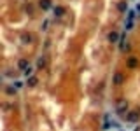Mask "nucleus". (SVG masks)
Returning <instances> with one entry per match:
<instances>
[{
    "instance_id": "1",
    "label": "nucleus",
    "mask_w": 140,
    "mask_h": 131,
    "mask_svg": "<svg viewBox=\"0 0 140 131\" xmlns=\"http://www.w3.org/2000/svg\"><path fill=\"white\" fill-rule=\"evenodd\" d=\"M138 119H140V112L138 110H133V112H130V114L126 115V121H130V122H137Z\"/></svg>"
},
{
    "instance_id": "2",
    "label": "nucleus",
    "mask_w": 140,
    "mask_h": 131,
    "mask_svg": "<svg viewBox=\"0 0 140 131\" xmlns=\"http://www.w3.org/2000/svg\"><path fill=\"white\" fill-rule=\"evenodd\" d=\"M126 108H128V105H126V102L124 100H119L116 105V112L117 114H122V112H126Z\"/></svg>"
},
{
    "instance_id": "3",
    "label": "nucleus",
    "mask_w": 140,
    "mask_h": 131,
    "mask_svg": "<svg viewBox=\"0 0 140 131\" xmlns=\"http://www.w3.org/2000/svg\"><path fill=\"white\" fill-rule=\"evenodd\" d=\"M52 11H54V16H63L65 14V7H54V9H52Z\"/></svg>"
},
{
    "instance_id": "4",
    "label": "nucleus",
    "mask_w": 140,
    "mask_h": 131,
    "mask_svg": "<svg viewBox=\"0 0 140 131\" xmlns=\"http://www.w3.org/2000/svg\"><path fill=\"white\" fill-rule=\"evenodd\" d=\"M126 65H128L130 68H135V67L138 65V61H137V58H130V59H128V63H126Z\"/></svg>"
},
{
    "instance_id": "5",
    "label": "nucleus",
    "mask_w": 140,
    "mask_h": 131,
    "mask_svg": "<svg viewBox=\"0 0 140 131\" xmlns=\"http://www.w3.org/2000/svg\"><path fill=\"white\" fill-rule=\"evenodd\" d=\"M18 67H19L21 70H26V68L30 67V65H28V61H26V59H21V61L18 63Z\"/></svg>"
},
{
    "instance_id": "6",
    "label": "nucleus",
    "mask_w": 140,
    "mask_h": 131,
    "mask_svg": "<svg viewBox=\"0 0 140 131\" xmlns=\"http://www.w3.org/2000/svg\"><path fill=\"white\" fill-rule=\"evenodd\" d=\"M117 39H119V35H117L116 32H110V33H109V42H116Z\"/></svg>"
},
{
    "instance_id": "7",
    "label": "nucleus",
    "mask_w": 140,
    "mask_h": 131,
    "mask_svg": "<svg viewBox=\"0 0 140 131\" xmlns=\"http://www.w3.org/2000/svg\"><path fill=\"white\" fill-rule=\"evenodd\" d=\"M40 7L42 9H49L51 7V0H40Z\"/></svg>"
},
{
    "instance_id": "8",
    "label": "nucleus",
    "mask_w": 140,
    "mask_h": 131,
    "mask_svg": "<svg viewBox=\"0 0 140 131\" xmlns=\"http://www.w3.org/2000/svg\"><path fill=\"white\" fill-rule=\"evenodd\" d=\"M114 84H122V75L121 74H116V75H114Z\"/></svg>"
},
{
    "instance_id": "9",
    "label": "nucleus",
    "mask_w": 140,
    "mask_h": 131,
    "mask_svg": "<svg viewBox=\"0 0 140 131\" xmlns=\"http://www.w3.org/2000/svg\"><path fill=\"white\" fill-rule=\"evenodd\" d=\"M117 9H119L121 12H124L126 9H128V5H126V2H119V4H117Z\"/></svg>"
},
{
    "instance_id": "10",
    "label": "nucleus",
    "mask_w": 140,
    "mask_h": 131,
    "mask_svg": "<svg viewBox=\"0 0 140 131\" xmlns=\"http://www.w3.org/2000/svg\"><path fill=\"white\" fill-rule=\"evenodd\" d=\"M35 84H37V77H30V79H28V86H30V87H33Z\"/></svg>"
},
{
    "instance_id": "11",
    "label": "nucleus",
    "mask_w": 140,
    "mask_h": 131,
    "mask_svg": "<svg viewBox=\"0 0 140 131\" xmlns=\"http://www.w3.org/2000/svg\"><path fill=\"white\" fill-rule=\"evenodd\" d=\"M21 40L26 44V42H30V40H32V37H30V35H21Z\"/></svg>"
},
{
    "instance_id": "12",
    "label": "nucleus",
    "mask_w": 140,
    "mask_h": 131,
    "mask_svg": "<svg viewBox=\"0 0 140 131\" xmlns=\"http://www.w3.org/2000/svg\"><path fill=\"white\" fill-rule=\"evenodd\" d=\"M42 67H46V59H44V58L39 59V68H42Z\"/></svg>"
},
{
    "instance_id": "13",
    "label": "nucleus",
    "mask_w": 140,
    "mask_h": 131,
    "mask_svg": "<svg viewBox=\"0 0 140 131\" xmlns=\"http://www.w3.org/2000/svg\"><path fill=\"white\" fill-rule=\"evenodd\" d=\"M32 72H33V70H32V68H30V67H28V68L25 70L23 74H25V75H26V77H28V75H32Z\"/></svg>"
},
{
    "instance_id": "14",
    "label": "nucleus",
    "mask_w": 140,
    "mask_h": 131,
    "mask_svg": "<svg viewBox=\"0 0 140 131\" xmlns=\"http://www.w3.org/2000/svg\"><path fill=\"white\" fill-rule=\"evenodd\" d=\"M7 93H9V94H14L16 89H14V87H7Z\"/></svg>"
},
{
    "instance_id": "15",
    "label": "nucleus",
    "mask_w": 140,
    "mask_h": 131,
    "mask_svg": "<svg viewBox=\"0 0 140 131\" xmlns=\"http://www.w3.org/2000/svg\"><path fill=\"white\" fill-rule=\"evenodd\" d=\"M133 17H135V12H133V11H130V14H128V19H130V21H131Z\"/></svg>"
},
{
    "instance_id": "16",
    "label": "nucleus",
    "mask_w": 140,
    "mask_h": 131,
    "mask_svg": "<svg viewBox=\"0 0 140 131\" xmlns=\"http://www.w3.org/2000/svg\"><path fill=\"white\" fill-rule=\"evenodd\" d=\"M137 12H140V4H138V5H137Z\"/></svg>"
}]
</instances>
